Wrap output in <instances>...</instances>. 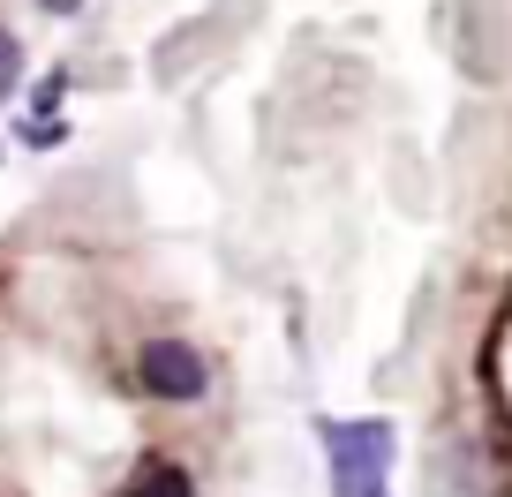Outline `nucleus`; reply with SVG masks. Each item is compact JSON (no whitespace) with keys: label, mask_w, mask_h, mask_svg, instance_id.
<instances>
[{"label":"nucleus","mask_w":512,"mask_h":497,"mask_svg":"<svg viewBox=\"0 0 512 497\" xmlns=\"http://www.w3.org/2000/svg\"><path fill=\"white\" fill-rule=\"evenodd\" d=\"M317 430H324V452H332L339 497H377L384 490V460H392L384 422H317Z\"/></svg>","instance_id":"nucleus-1"},{"label":"nucleus","mask_w":512,"mask_h":497,"mask_svg":"<svg viewBox=\"0 0 512 497\" xmlns=\"http://www.w3.org/2000/svg\"><path fill=\"white\" fill-rule=\"evenodd\" d=\"M136 369H144V392H159V400H204L211 392V369L189 339H151L136 354Z\"/></svg>","instance_id":"nucleus-2"},{"label":"nucleus","mask_w":512,"mask_h":497,"mask_svg":"<svg viewBox=\"0 0 512 497\" xmlns=\"http://www.w3.org/2000/svg\"><path fill=\"white\" fill-rule=\"evenodd\" d=\"M16 83H23V46H16L8 31H0V98L16 91Z\"/></svg>","instance_id":"nucleus-4"},{"label":"nucleus","mask_w":512,"mask_h":497,"mask_svg":"<svg viewBox=\"0 0 512 497\" xmlns=\"http://www.w3.org/2000/svg\"><path fill=\"white\" fill-rule=\"evenodd\" d=\"M128 497H196V482H189V467H174V460H151L144 475H136V490Z\"/></svg>","instance_id":"nucleus-3"}]
</instances>
